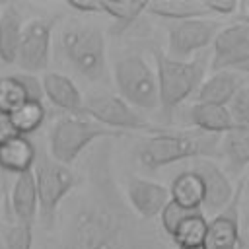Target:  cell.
<instances>
[{"label":"cell","instance_id":"obj_18","mask_svg":"<svg viewBox=\"0 0 249 249\" xmlns=\"http://www.w3.org/2000/svg\"><path fill=\"white\" fill-rule=\"evenodd\" d=\"M37 160V150L27 136H18L0 146V169L14 175L31 171Z\"/></svg>","mask_w":249,"mask_h":249},{"label":"cell","instance_id":"obj_22","mask_svg":"<svg viewBox=\"0 0 249 249\" xmlns=\"http://www.w3.org/2000/svg\"><path fill=\"white\" fill-rule=\"evenodd\" d=\"M206 228H208V220L204 216V212H195L189 218H185L181 222V226L175 230V233L171 235V241L177 249H196L204 245V237H206Z\"/></svg>","mask_w":249,"mask_h":249},{"label":"cell","instance_id":"obj_30","mask_svg":"<svg viewBox=\"0 0 249 249\" xmlns=\"http://www.w3.org/2000/svg\"><path fill=\"white\" fill-rule=\"evenodd\" d=\"M16 78L21 84V88L27 95V101H43L45 91H43V84L37 76H33V74H16Z\"/></svg>","mask_w":249,"mask_h":249},{"label":"cell","instance_id":"obj_13","mask_svg":"<svg viewBox=\"0 0 249 249\" xmlns=\"http://www.w3.org/2000/svg\"><path fill=\"white\" fill-rule=\"evenodd\" d=\"M126 200L140 218L154 220L169 202V189L144 177H130L126 181Z\"/></svg>","mask_w":249,"mask_h":249},{"label":"cell","instance_id":"obj_36","mask_svg":"<svg viewBox=\"0 0 249 249\" xmlns=\"http://www.w3.org/2000/svg\"><path fill=\"white\" fill-rule=\"evenodd\" d=\"M239 21H241V23H247V25H249V12H243V14L239 16Z\"/></svg>","mask_w":249,"mask_h":249},{"label":"cell","instance_id":"obj_5","mask_svg":"<svg viewBox=\"0 0 249 249\" xmlns=\"http://www.w3.org/2000/svg\"><path fill=\"white\" fill-rule=\"evenodd\" d=\"M115 84L128 105L142 111L160 107L158 76L140 54H126L115 62Z\"/></svg>","mask_w":249,"mask_h":249},{"label":"cell","instance_id":"obj_28","mask_svg":"<svg viewBox=\"0 0 249 249\" xmlns=\"http://www.w3.org/2000/svg\"><path fill=\"white\" fill-rule=\"evenodd\" d=\"M4 245H6V249H31L33 226H25L19 222L8 226L6 233H4Z\"/></svg>","mask_w":249,"mask_h":249},{"label":"cell","instance_id":"obj_6","mask_svg":"<svg viewBox=\"0 0 249 249\" xmlns=\"http://www.w3.org/2000/svg\"><path fill=\"white\" fill-rule=\"evenodd\" d=\"M123 132L111 130L99 123H91L80 117H62L53 124L51 130V158L62 165L72 163L86 146L101 138H117Z\"/></svg>","mask_w":249,"mask_h":249},{"label":"cell","instance_id":"obj_17","mask_svg":"<svg viewBox=\"0 0 249 249\" xmlns=\"http://www.w3.org/2000/svg\"><path fill=\"white\" fill-rule=\"evenodd\" d=\"M12 208L16 214V220L25 226H33L39 198H37V187L33 171H25L21 175H16L14 189H12Z\"/></svg>","mask_w":249,"mask_h":249},{"label":"cell","instance_id":"obj_2","mask_svg":"<svg viewBox=\"0 0 249 249\" xmlns=\"http://www.w3.org/2000/svg\"><path fill=\"white\" fill-rule=\"evenodd\" d=\"M222 136L200 130L156 132L138 146V160L146 169H160L183 160H200L216 156Z\"/></svg>","mask_w":249,"mask_h":249},{"label":"cell","instance_id":"obj_26","mask_svg":"<svg viewBox=\"0 0 249 249\" xmlns=\"http://www.w3.org/2000/svg\"><path fill=\"white\" fill-rule=\"evenodd\" d=\"M27 101V95L18 82L16 74L0 78V113L12 115L18 107H21Z\"/></svg>","mask_w":249,"mask_h":249},{"label":"cell","instance_id":"obj_7","mask_svg":"<svg viewBox=\"0 0 249 249\" xmlns=\"http://www.w3.org/2000/svg\"><path fill=\"white\" fill-rule=\"evenodd\" d=\"M33 177H35L39 214L43 218V226L53 228L58 204L76 187L78 177L68 165L54 161L47 154H37L33 165Z\"/></svg>","mask_w":249,"mask_h":249},{"label":"cell","instance_id":"obj_29","mask_svg":"<svg viewBox=\"0 0 249 249\" xmlns=\"http://www.w3.org/2000/svg\"><path fill=\"white\" fill-rule=\"evenodd\" d=\"M235 128H249V86L241 88L228 105Z\"/></svg>","mask_w":249,"mask_h":249},{"label":"cell","instance_id":"obj_4","mask_svg":"<svg viewBox=\"0 0 249 249\" xmlns=\"http://www.w3.org/2000/svg\"><path fill=\"white\" fill-rule=\"evenodd\" d=\"M62 53L78 74L89 82L105 76V39L97 25L68 27L60 37Z\"/></svg>","mask_w":249,"mask_h":249},{"label":"cell","instance_id":"obj_35","mask_svg":"<svg viewBox=\"0 0 249 249\" xmlns=\"http://www.w3.org/2000/svg\"><path fill=\"white\" fill-rule=\"evenodd\" d=\"M235 72H245V74H249V62H245V64L237 66V68H235Z\"/></svg>","mask_w":249,"mask_h":249},{"label":"cell","instance_id":"obj_34","mask_svg":"<svg viewBox=\"0 0 249 249\" xmlns=\"http://www.w3.org/2000/svg\"><path fill=\"white\" fill-rule=\"evenodd\" d=\"M239 235H241V249H249V206L243 208L239 214Z\"/></svg>","mask_w":249,"mask_h":249},{"label":"cell","instance_id":"obj_20","mask_svg":"<svg viewBox=\"0 0 249 249\" xmlns=\"http://www.w3.org/2000/svg\"><path fill=\"white\" fill-rule=\"evenodd\" d=\"M21 16L14 4H8L0 14V58L6 64L16 62L19 39H21Z\"/></svg>","mask_w":249,"mask_h":249},{"label":"cell","instance_id":"obj_39","mask_svg":"<svg viewBox=\"0 0 249 249\" xmlns=\"http://www.w3.org/2000/svg\"><path fill=\"white\" fill-rule=\"evenodd\" d=\"M196 249H202V247H196Z\"/></svg>","mask_w":249,"mask_h":249},{"label":"cell","instance_id":"obj_23","mask_svg":"<svg viewBox=\"0 0 249 249\" xmlns=\"http://www.w3.org/2000/svg\"><path fill=\"white\" fill-rule=\"evenodd\" d=\"M220 146L235 173L249 165V128H233L226 132Z\"/></svg>","mask_w":249,"mask_h":249},{"label":"cell","instance_id":"obj_24","mask_svg":"<svg viewBox=\"0 0 249 249\" xmlns=\"http://www.w3.org/2000/svg\"><path fill=\"white\" fill-rule=\"evenodd\" d=\"M45 117H47V111L41 101H25L21 107H18L10 115L19 136H27L29 132H35L45 123Z\"/></svg>","mask_w":249,"mask_h":249},{"label":"cell","instance_id":"obj_33","mask_svg":"<svg viewBox=\"0 0 249 249\" xmlns=\"http://www.w3.org/2000/svg\"><path fill=\"white\" fill-rule=\"evenodd\" d=\"M68 6L82 14H103L99 0H68Z\"/></svg>","mask_w":249,"mask_h":249},{"label":"cell","instance_id":"obj_31","mask_svg":"<svg viewBox=\"0 0 249 249\" xmlns=\"http://www.w3.org/2000/svg\"><path fill=\"white\" fill-rule=\"evenodd\" d=\"M202 6L206 8L208 14H218V16H230L239 8L235 0H202Z\"/></svg>","mask_w":249,"mask_h":249},{"label":"cell","instance_id":"obj_10","mask_svg":"<svg viewBox=\"0 0 249 249\" xmlns=\"http://www.w3.org/2000/svg\"><path fill=\"white\" fill-rule=\"evenodd\" d=\"M56 23V18H39L29 21L21 29V39L16 54V62L25 72H37L43 70L49 64L51 56V35L53 27Z\"/></svg>","mask_w":249,"mask_h":249},{"label":"cell","instance_id":"obj_16","mask_svg":"<svg viewBox=\"0 0 249 249\" xmlns=\"http://www.w3.org/2000/svg\"><path fill=\"white\" fill-rule=\"evenodd\" d=\"M189 121L191 124L206 134H216V136H224L226 132L233 130V121L231 115L228 111V107L222 105H210V103H195L189 109Z\"/></svg>","mask_w":249,"mask_h":249},{"label":"cell","instance_id":"obj_19","mask_svg":"<svg viewBox=\"0 0 249 249\" xmlns=\"http://www.w3.org/2000/svg\"><path fill=\"white\" fill-rule=\"evenodd\" d=\"M169 198L187 210H202L204 204V185L198 173L193 169L181 171L173 177L169 187Z\"/></svg>","mask_w":249,"mask_h":249},{"label":"cell","instance_id":"obj_8","mask_svg":"<svg viewBox=\"0 0 249 249\" xmlns=\"http://www.w3.org/2000/svg\"><path fill=\"white\" fill-rule=\"evenodd\" d=\"M84 115H89V117H93L95 123H99L111 130H119V132H126V130L154 132L156 130L124 99H121L117 95H109V93L89 95L84 101Z\"/></svg>","mask_w":249,"mask_h":249},{"label":"cell","instance_id":"obj_25","mask_svg":"<svg viewBox=\"0 0 249 249\" xmlns=\"http://www.w3.org/2000/svg\"><path fill=\"white\" fill-rule=\"evenodd\" d=\"M101 12L111 16L119 27H126L140 18L146 10L148 2H132V0H99Z\"/></svg>","mask_w":249,"mask_h":249},{"label":"cell","instance_id":"obj_37","mask_svg":"<svg viewBox=\"0 0 249 249\" xmlns=\"http://www.w3.org/2000/svg\"><path fill=\"white\" fill-rule=\"evenodd\" d=\"M243 187L247 189V193H249V171H247V177H245V183H243Z\"/></svg>","mask_w":249,"mask_h":249},{"label":"cell","instance_id":"obj_12","mask_svg":"<svg viewBox=\"0 0 249 249\" xmlns=\"http://www.w3.org/2000/svg\"><path fill=\"white\" fill-rule=\"evenodd\" d=\"M195 173H198V177L202 179L204 185V204L202 208L210 214H218L220 210H224L230 200L233 198V187L228 179V175L210 160H195L193 167Z\"/></svg>","mask_w":249,"mask_h":249},{"label":"cell","instance_id":"obj_15","mask_svg":"<svg viewBox=\"0 0 249 249\" xmlns=\"http://www.w3.org/2000/svg\"><path fill=\"white\" fill-rule=\"evenodd\" d=\"M241 80L235 70H220L214 72L206 82L200 84L196 99L198 103H210V105H222L228 107L233 95L241 89Z\"/></svg>","mask_w":249,"mask_h":249},{"label":"cell","instance_id":"obj_11","mask_svg":"<svg viewBox=\"0 0 249 249\" xmlns=\"http://www.w3.org/2000/svg\"><path fill=\"white\" fill-rule=\"evenodd\" d=\"M241 191H243V183L237 185L230 204L212 216L206 228L202 249H241V235H239Z\"/></svg>","mask_w":249,"mask_h":249},{"label":"cell","instance_id":"obj_3","mask_svg":"<svg viewBox=\"0 0 249 249\" xmlns=\"http://www.w3.org/2000/svg\"><path fill=\"white\" fill-rule=\"evenodd\" d=\"M156 66H158V89H160V107L165 119L195 91H198L204 70H206V54L195 56L193 60H175L160 49L154 51Z\"/></svg>","mask_w":249,"mask_h":249},{"label":"cell","instance_id":"obj_21","mask_svg":"<svg viewBox=\"0 0 249 249\" xmlns=\"http://www.w3.org/2000/svg\"><path fill=\"white\" fill-rule=\"evenodd\" d=\"M146 10L152 12L154 16L175 19V21L196 19V18L208 16L202 2H195V0H156V2H148Z\"/></svg>","mask_w":249,"mask_h":249},{"label":"cell","instance_id":"obj_9","mask_svg":"<svg viewBox=\"0 0 249 249\" xmlns=\"http://www.w3.org/2000/svg\"><path fill=\"white\" fill-rule=\"evenodd\" d=\"M218 35V21L208 18L175 21L167 33L169 56L175 60H187L196 51L208 47Z\"/></svg>","mask_w":249,"mask_h":249},{"label":"cell","instance_id":"obj_1","mask_svg":"<svg viewBox=\"0 0 249 249\" xmlns=\"http://www.w3.org/2000/svg\"><path fill=\"white\" fill-rule=\"evenodd\" d=\"M88 187L64 224V249H171L161 226L140 218L124 200L111 165V144L89 160Z\"/></svg>","mask_w":249,"mask_h":249},{"label":"cell","instance_id":"obj_32","mask_svg":"<svg viewBox=\"0 0 249 249\" xmlns=\"http://www.w3.org/2000/svg\"><path fill=\"white\" fill-rule=\"evenodd\" d=\"M18 136H19V132L16 130L10 115H2L0 113V146L10 142V140H14V138H18Z\"/></svg>","mask_w":249,"mask_h":249},{"label":"cell","instance_id":"obj_27","mask_svg":"<svg viewBox=\"0 0 249 249\" xmlns=\"http://www.w3.org/2000/svg\"><path fill=\"white\" fill-rule=\"evenodd\" d=\"M195 212H200V210H187V208H181L179 204H175V202L169 198V202L165 204V208H163L161 214H160L161 230H163L165 235L171 239V235H173L175 230L181 226V222H183L185 218H189L191 214H195Z\"/></svg>","mask_w":249,"mask_h":249},{"label":"cell","instance_id":"obj_14","mask_svg":"<svg viewBox=\"0 0 249 249\" xmlns=\"http://www.w3.org/2000/svg\"><path fill=\"white\" fill-rule=\"evenodd\" d=\"M45 95L51 99L53 105L58 109H64L72 115H84V99L80 89L74 86V82L58 72H49L41 80Z\"/></svg>","mask_w":249,"mask_h":249},{"label":"cell","instance_id":"obj_38","mask_svg":"<svg viewBox=\"0 0 249 249\" xmlns=\"http://www.w3.org/2000/svg\"><path fill=\"white\" fill-rule=\"evenodd\" d=\"M0 249H6V245H4V241L0 239Z\"/></svg>","mask_w":249,"mask_h":249}]
</instances>
